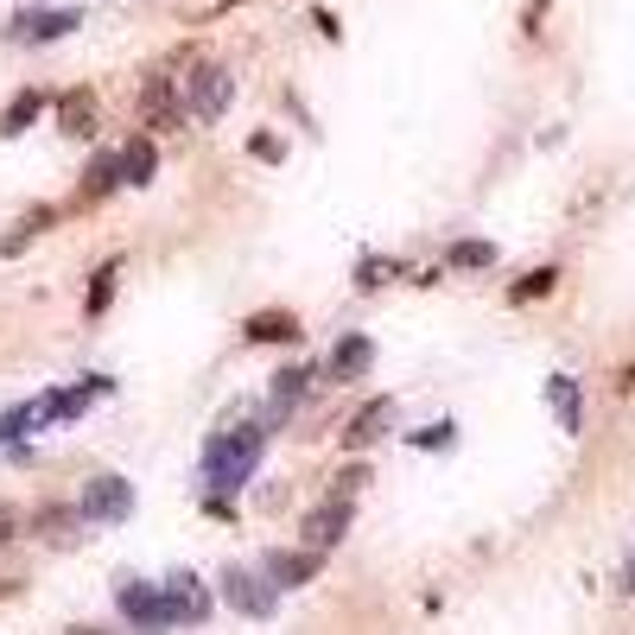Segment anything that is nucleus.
<instances>
[{
    "label": "nucleus",
    "instance_id": "f257e3e1",
    "mask_svg": "<svg viewBox=\"0 0 635 635\" xmlns=\"http://www.w3.org/2000/svg\"><path fill=\"white\" fill-rule=\"evenodd\" d=\"M261 445H267V426H261V419L217 432V439L204 445V484L217 489V496L242 489V484H248V471H255V457H261Z\"/></svg>",
    "mask_w": 635,
    "mask_h": 635
},
{
    "label": "nucleus",
    "instance_id": "f03ea898",
    "mask_svg": "<svg viewBox=\"0 0 635 635\" xmlns=\"http://www.w3.org/2000/svg\"><path fill=\"white\" fill-rule=\"evenodd\" d=\"M235 102V76L223 71V64H197L185 83V109L197 114V121H217V114Z\"/></svg>",
    "mask_w": 635,
    "mask_h": 635
},
{
    "label": "nucleus",
    "instance_id": "7ed1b4c3",
    "mask_svg": "<svg viewBox=\"0 0 635 635\" xmlns=\"http://www.w3.org/2000/svg\"><path fill=\"white\" fill-rule=\"evenodd\" d=\"M83 26V13L76 7H33V13H20L13 26H7V38H20V45H51V38H64Z\"/></svg>",
    "mask_w": 635,
    "mask_h": 635
},
{
    "label": "nucleus",
    "instance_id": "20e7f679",
    "mask_svg": "<svg viewBox=\"0 0 635 635\" xmlns=\"http://www.w3.org/2000/svg\"><path fill=\"white\" fill-rule=\"evenodd\" d=\"M223 598L235 603L242 616H273V598H280V591H273L267 572H242V565H235V572H223Z\"/></svg>",
    "mask_w": 635,
    "mask_h": 635
},
{
    "label": "nucleus",
    "instance_id": "39448f33",
    "mask_svg": "<svg viewBox=\"0 0 635 635\" xmlns=\"http://www.w3.org/2000/svg\"><path fill=\"white\" fill-rule=\"evenodd\" d=\"M83 515H89V522H127V515H134V489H127V477H89V489H83Z\"/></svg>",
    "mask_w": 635,
    "mask_h": 635
},
{
    "label": "nucleus",
    "instance_id": "423d86ee",
    "mask_svg": "<svg viewBox=\"0 0 635 635\" xmlns=\"http://www.w3.org/2000/svg\"><path fill=\"white\" fill-rule=\"evenodd\" d=\"M121 616H127V623H134V630L141 635H166L172 630V616H166V598H159V585H127V591H121Z\"/></svg>",
    "mask_w": 635,
    "mask_h": 635
},
{
    "label": "nucleus",
    "instance_id": "0eeeda50",
    "mask_svg": "<svg viewBox=\"0 0 635 635\" xmlns=\"http://www.w3.org/2000/svg\"><path fill=\"white\" fill-rule=\"evenodd\" d=\"M159 598H166V616H172V623H204V616H210V591H204L191 572H172V578L159 585Z\"/></svg>",
    "mask_w": 635,
    "mask_h": 635
},
{
    "label": "nucleus",
    "instance_id": "6e6552de",
    "mask_svg": "<svg viewBox=\"0 0 635 635\" xmlns=\"http://www.w3.org/2000/svg\"><path fill=\"white\" fill-rule=\"evenodd\" d=\"M343 527H350V496H331V502H318L305 515V547L312 553H331L337 540H343Z\"/></svg>",
    "mask_w": 635,
    "mask_h": 635
},
{
    "label": "nucleus",
    "instance_id": "1a4fd4ad",
    "mask_svg": "<svg viewBox=\"0 0 635 635\" xmlns=\"http://www.w3.org/2000/svg\"><path fill=\"white\" fill-rule=\"evenodd\" d=\"M51 109H58V127H64L71 141H89V134H96V96H89V89H64Z\"/></svg>",
    "mask_w": 635,
    "mask_h": 635
},
{
    "label": "nucleus",
    "instance_id": "9d476101",
    "mask_svg": "<svg viewBox=\"0 0 635 635\" xmlns=\"http://www.w3.org/2000/svg\"><path fill=\"white\" fill-rule=\"evenodd\" d=\"M369 363H375V343H369L363 331H350V337H343V343L331 350V363H325V375H331V381H356V375L369 369Z\"/></svg>",
    "mask_w": 635,
    "mask_h": 635
},
{
    "label": "nucleus",
    "instance_id": "9b49d317",
    "mask_svg": "<svg viewBox=\"0 0 635 635\" xmlns=\"http://www.w3.org/2000/svg\"><path fill=\"white\" fill-rule=\"evenodd\" d=\"M261 572L273 578V591H286V585H305V578L318 572V553H312V547H305V553H267Z\"/></svg>",
    "mask_w": 635,
    "mask_h": 635
},
{
    "label": "nucleus",
    "instance_id": "f8f14e48",
    "mask_svg": "<svg viewBox=\"0 0 635 635\" xmlns=\"http://www.w3.org/2000/svg\"><path fill=\"white\" fill-rule=\"evenodd\" d=\"M114 166H121V185H152L159 152H152V141H127V147L114 152Z\"/></svg>",
    "mask_w": 635,
    "mask_h": 635
},
{
    "label": "nucleus",
    "instance_id": "ddd939ff",
    "mask_svg": "<svg viewBox=\"0 0 635 635\" xmlns=\"http://www.w3.org/2000/svg\"><path fill=\"white\" fill-rule=\"evenodd\" d=\"M388 413H394V401H369V407L356 413V419H350V432H343V445H375V439H381V432H388Z\"/></svg>",
    "mask_w": 635,
    "mask_h": 635
},
{
    "label": "nucleus",
    "instance_id": "4468645a",
    "mask_svg": "<svg viewBox=\"0 0 635 635\" xmlns=\"http://www.w3.org/2000/svg\"><path fill=\"white\" fill-rule=\"evenodd\" d=\"M547 401H553V413H560L565 432H578V426H585V407H578V381H572V375H553V381H547Z\"/></svg>",
    "mask_w": 635,
    "mask_h": 635
},
{
    "label": "nucleus",
    "instance_id": "2eb2a0df",
    "mask_svg": "<svg viewBox=\"0 0 635 635\" xmlns=\"http://www.w3.org/2000/svg\"><path fill=\"white\" fill-rule=\"evenodd\" d=\"M179 109H185V102H179L172 76H152V83H147V114L159 121V127H172V121H179Z\"/></svg>",
    "mask_w": 635,
    "mask_h": 635
},
{
    "label": "nucleus",
    "instance_id": "dca6fc26",
    "mask_svg": "<svg viewBox=\"0 0 635 635\" xmlns=\"http://www.w3.org/2000/svg\"><path fill=\"white\" fill-rule=\"evenodd\" d=\"M248 337H255V343H293L300 325H293L286 312H255V318H248Z\"/></svg>",
    "mask_w": 635,
    "mask_h": 635
},
{
    "label": "nucleus",
    "instance_id": "f3484780",
    "mask_svg": "<svg viewBox=\"0 0 635 635\" xmlns=\"http://www.w3.org/2000/svg\"><path fill=\"white\" fill-rule=\"evenodd\" d=\"M318 375H325L318 363H300V369H280V375H273V401H286V407H293V401H300V394L312 388V381H318Z\"/></svg>",
    "mask_w": 635,
    "mask_h": 635
},
{
    "label": "nucleus",
    "instance_id": "a211bd4d",
    "mask_svg": "<svg viewBox=\"0 0 635 635\" xmlns=\"http://www.w3.org/2000/svg\"><path fill=\"white\" fill-rule=\"evenodd\" d=\"M38 109H45V96H38V89H26V96H13V109L0 114V134H26V127L38 121Z\"/></svg>",
    "mask_w": 635,
    "mask_h": 635
},
{
    "label": "nucleus",
    "instance_id": "6ab92c4d",
    "mask_svg": "<svg viewBox=\"0 0 635 635\" xmlns=\"http://www.w3.org/2000/svg\"><path fill=\"white\" fill-rule=\"evenodd\" d=\"M121 185V166H114V152H96L89 159V172H83V197H102V191Z\"/></svg>",
    "mask_w": 635,
    "mask_h": 635
},
{
    "label": "nucleus",
    "instance_id": "aec40b11",
    "mask_svg": "<svg viewBox=\"0 0 635 635\" xmlns=\"http://www.w3.org/2000/svg\"><path fill=\"white\" fill-rule=\"evenodd\" d=\"M553 286H560V267H540V273H527V280L515 286V293H509V300H515V305H527V300H547Z\"/></svg>",
    "mask_w": 635,
    "mask_h": 635
},
{
    "label": "nucleus",
    "instance_id": "412c9836",
    "mask_svg": "<svg viewBox=\"0 0 635 635\" xmlns=\"http://www.w3.org/2000/svg\"><path fill=\"white\" fill-rule=\"evenodd\" d=\"M489 261H496L489 242H457V248H451V267H489Z\"/></svg>",
    "mask_w": 635,
    "mask_h": 635
},
{
    "label": "nucleus",
    "instance_id": "4be33fe9",
    "mask_svg": "<svg viewBox=\"0 0 635 635\" xmlns=\"http://www.w3.org/2000/svg\"><path fill=\"white\" fill-rule=\"evenodd\" d=\"M248 152L267 159V166H280V159H286V141H280V134H248Z\"/></svg>",
    "mask_w": 635,
    "mask_h": 635
},
{
    "label": "nucleus",
    "instance_id": "5701e85b",
    "mask_svg": "<svg viewBox=\"0 0 635 635\" xmlns=\"http://www.w3.org/2000/svg\"><path fill=\"white\" fill-rule=\"evenodd\" d=\"M451 432H457V426H451V419H439V426L413 432V445H419V451H445V445H451Z\"/></svg>",
    "mask_w": 635,
    "mask_h": 635
},
{
    "label": "nucleus",
    "instance_id": "b1692460",
    "mask_svg": "<svg viewBox=\"0 0 635 635\" xmlns=\"http://www.w3.org/2000/svg\"><path fill=\"white\" fill-rule=\"evenodd\" d=\"M109 293H114V261L102 267V273H96V286H89V312H102V305H109Z\"/></svg>",
    "mask_w": 635,
    "mask_h": 635
},
{
    "label": "nucleus",
    "instance_id": "393cba45",
    "mask_svg": "<svg viewBox=\"0 0 635 635\" xmlns=\"http://www.w3.org/2000/svg\"><path fill=\"white\" fill-rule=\"evenodd\" d=\"M76 515H45V540H76Z\"/></svg>",
    "mask_w": 635,
    "mask_h": 635
},
{
    "label": "nucleus",
    "instance_id": "a878e982",
    "mask_svg": "<svg viewBox=\"0 0 635 635\" xmlns=\"http://www.w3.org/2000/svg\"><path fill=\"white\" fill-rule=\"evenodd\" d=\"M381 273H388V261H363L356 267V286H381Z\"/></svg>",
    "mask_w": 635,
    "mask_h": 635
},
{
    "label": "nucleus",
    "instance_id": "bb28decb",
    "mask_svg": "<svg viewBox=\"0 0 635 635\" xmlns=\"http://www.w3.org/2000/svg\"><path fill=\"white\" fill-rule=\"evenodd\" d=\"M312 26H318V33L331 38V45H337V38H343V26H337V20H331V13H325V7H318V13H312Z\"/></svg>",
    "mask_w": 635,
    "mask_h": 635
},
{
    "label": "nucleus",
    "instance_id": "cd10ccee",
    "mask_svg": "<svg viewBox=\"0 0 635 635\" xmlns=\"http://www.w3.org/2000/svg\"><path fill=\"white\" fill-rule=\"evenodd\" d=\"M540 20H547V0H527V33H540Z\"/></svg>",
    "mask_w": 635,
    "mask_h": 635
},
{
    "label": "nucleus",
    "instance_id": "c85d7f7f",
    "mask_svg": "<svg viewBox=\"0 0 635 635\" xmlns=\"http://www.w3.org/2000/svg\"><path fill=\"white\" fill-rule=\"evenodd\" d=\"M229 7H242V0H217V13H229Z\"/></svg>",
    "mask_w": 635,
    "mask_h": 635
},
{
    "label": "nucleus",
    "instance_id": "c756f323",
    "mask_svg": "<svg viewBox=\"0 0 635 635\" xmlns=\"http://www.w3.org/2000/svg\"><path fill=\"white\" fill-rule=\"evenodd\" d=\"M630 591H635V565H630Z\"/></svg>",
    "mask_w": 635,
    "mask_h": 635
},
{
    "label": "nucleus",
    "instance_id": "7c9ffc66",
    "mask_svg": "<svg viewBox=\"0 0 635 635\" xmlns=\"http://www.w3.org/2000/svg\"><path fill=\"white\" fill-rule=\"evenodd\" d=\"M71 635H96V630H71Z\"/></svg>",
    "mask_w": 635,
    "mask_h": 635
}]
</instances>
